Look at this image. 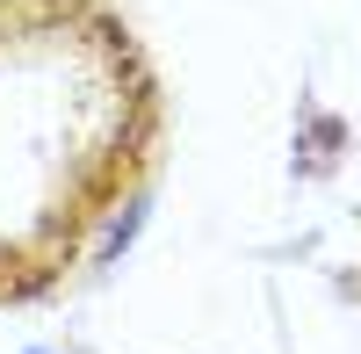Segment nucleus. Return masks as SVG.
<instances>
[{"label":"nucleus","mask_w":361,"mask_h":354,"mask_svg":"<svg viewBox=\"0 0 361 354\" xmlns=\"http://www.w3.org/2000/svg\"><path fill=\"white\" fill-rule=\"evenodd\" d=\"M159 152V73L116 0H0V304L73 268Z\"/></svg>","instance_id":"nucleus-1"}]
</instances>
